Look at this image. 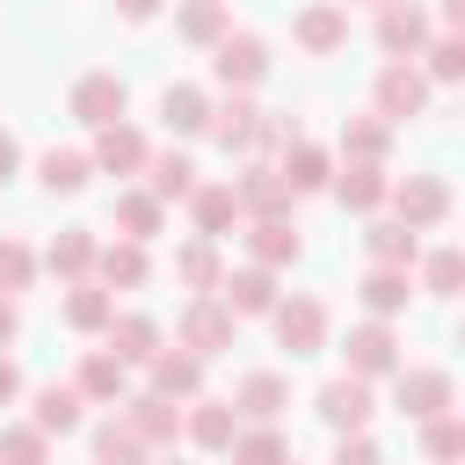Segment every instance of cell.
Instances as JSON below:
<instances>
[{"label": "cell", "instance_id": "obj_15", "mask_svg": "<svg viewBox=\"0 0 465 465\" xmlns=\"http://www.w3.org/2000/svg\"><path fill=\"white\" fill-rule=\"evenodd\" d=\"M116 414L131 421V436H138L145 450H174V436H182V407H174V400H160V392H131Z\"/></svg>", "mask_w": 465, "mask_h": 465}, {"label": "cell", "instance_id": "obj_30", "mask_svg": "<svg viewBox=\"0 0 465 465\" xmlns=\"http://www.w3.org/2000/svg\"><path fill=\"white\" fill-rule=\"evenodd\" d=\"M80 414H87V400L73 385H36L29 392V429H44V436H73Z\"/></svg>", "mask_w": 465, "mask_h": 465}, {"label": "cell", "instance_id": "obj_33", "mask_svg": "<svg viewBox=\"0 0 465 465\" xmlns=\"http://www.w3.org/2000/svg\"><path fill=\"white\" fill-rule=\"evenodd\" d=\"M174 283H189V298L218 291V283H225V254H218V240H182V247H174Z\"/></svg>", "mask_w": 465, "mask_h": 465}, {"label": "cell", "instance_id": "obj_10", "mask_svg": "<svg viewBox=\"0 0 465 465\" xmlns=\"http://www.w3.org/2000/svg\"><path fill=\"white\" fill-rule=\"evenodd\" d=\"M232 203H240V225L247 218H291V189H283V174L269 167V160H247L240 174H232Z\"/></svg>", "mask_w": 465, "mask_h": 465}, {"label": "cell", "instance_id": "obj_47", "mask_svg": "<svg viewBox=\"0 0 465 465\" xmlns=\"http://www.w3.org/2000/svg\"><path fill=\"white\" fill-rule=\"evenodd\" d=\"M334 465H385V450L356 429V436H334Z\"/></svg>", "mask_w": 465, "mask_h": 465}, {"label": "cell", "instance_id": "obj_46", "mask_svg": "<svg viewBox=\"0 0 465 465\" xmlns=\"http://www.w3.org/2000/svg\"><path fill=\"white\" fill-rule=\"evenodd\" d=\"M291 138H305V131H298V116H283V109H262V116H254V145H247V153H283Z\"/></svg>", "mask_w": 465, "mask_h": 465}, {"label": "cell", "instance_id": "obj_36", "mask_svg": "<svg viewBox=\"0 0 465 465\" xmlns=\"http://www.w3.org/2000/svg\"><path fill=\"white\" fill-rule=\"evenodd\" d=\"M225 29H232V7H225V0H182V7H174V36L196 44V51H211Z\"/></svg>", "mask_w": 465, "mask_h": 465}, {"label": "cell", "instance_id": "obj_22", "mask_svg": "<svg viewBox=\"0 0 465 465\" xmlns=\"http://www.w3.org/2000/svg\"><path fill=\"white\" fill-rule=\"evenodd\" d=\"M189 225H196V240H225L232 225H240V203H232V182H196L189 196Z\"/></svg>", "mask_w": 465, "mask_h": 465}, {"label": "cell", "instance_id": "obj_50", "mask_svg": "<svg viewBox=\"0 0 465 465\" xmlns=\"http://www.w3.org/2000/svg\"><path fill=\"white\" fill-rule=\"evenodd\" d=\"M429 22H443V29H458V36H465V0H436V15H429Z\"/></svg>", "mask_w": 465, "mask_h": 465}, {"label": "cell", "instance_id": "obj_9", "mask_svg": "<svg viewBox=\"0 0 465 465\" xmlns=\"http://www.w3.org/2000/svg\"><path fill=\"white\" fill-rule=\"evenodd\" d=\"M407 356H400V334H392V320H363V327H349V341H341V371L349 378H392Z\"/></svg>", "mask_w": 465, "mask_h": 465}, {"label": "cell", "instance_id": "obj_25", "mask_svg": "<svg viewBox=\"0 0 465 465\" xmlns=\"http://www.w3.org/2000/svg\"><path fill=\"white\" fill-rule=\"evenodd\" d=\"M291 407V378L283 371H247L240 385H232V414L240 421H276Z\"/></svg>", "mask_w": 465, "mask_h": 465}, {"label": "cell", "instance_id": "obj_31", "mask_svg": "<svg viewBox=\"0 0 465 465\" xmlns=\"http://www.w3.org/2000/svg\"><path fill=\"white\" fill-rule=\"evenodd\" d=\"M182 436H189L196 450H225V443L240 436V414H232V400H189V414H182Z\"/></svg>", "mask_w": 465, "mask_h": 465}, {"label": "cell", "instance_id": "obj_28", "mask_svg": "<svg viewBox=\"0 0 465 465\" xmlns=\"http://www.w3.org/2000/svg\"><path fill=\"white\" fill-rule=\"evenodd\" d=\"M109 225H116V240H160V225H167V203H153L145 189H116V203H109Z\"/></svg>", "mask_w": 465, "mask_h": 465}, {"label": "cell", "instance_id": "obj_12", "mask_svg": "<svg viewBox=\"0 0 465 465\" xmlns=\"http://www.w3.org/2000/svg\"><path fill=\"white\" fill-rule=\"evenodd\" d=\"M291 44L312 51V58H334V51L349 44V7H341V0H305V7L291 15Z\"/></svg>", "mask_w": 465, "mask_h": 465}, {"label": "cell", "instance_id": "obj_42", "mask_svg": "<svg viewBox=\"0 0 465 465\" xmlns=\"http://www.w3.org/2000/svg\"><path fill=\"white\" fill-rule=\"evenodd\" d=\"M29 283H36V247L15 240V232H0V298H22Z\"/></svg>", "mask_w": 465, "mask_h": 465}, {"label": "cell", "instance_id": "obj_6", "mask_svg": "<svg viewBox=\"0 0 465 465\" xmlns=\"http://www.w3.org/2000/svg\"><path fill=\"white\" fill-rule=\"evenodd\" d=\"M385 203H392V218H400L407 232H436V225L450 218V182H443V174H407V182L385 189Z\"/></svg>", "mask_w": 465, "mask_h": 465}, {"label": "cell", "instance_id": "obj_35", "mask_svg": "<svg viewBox=\"0 0 465 465\" xmlns=\"http://www.w3.org/2000/svg\"><path fill=\"white\" fill-rule=\"evenodd\" d=\"M109 320H116V291H102L94 276L87 283H65V327L73 334H102Z\"/></svg>", "mask_w": 465, "mask_h": 465}, {"label": "cell", "instance_id": "obj_4", "mask_svg": "<svg viewBox=\"0 0 465 465\" xmlns=\"http://www.w3.org/2000/svg\"><path fill=\"white\" fill-rule=\"evenodd\" d=\"M269 327H276V349H291V356H320V349H327V298L291 291V298L269 305Z\"/></svg>", "mask_w": 465, "mask_h": 465}, {"label": "cell", "instance_id": "obj_54", "mask_svg": "<svg viewBox=\"0 0 465 465\" xmlns=\"http://www.w3.org/2000/svg\"><path fill=\"white\" fill-rule=\"evenodd\" d=\"M356 7H378V0H356Z\"/></svg>", "mask_w": 465, "mask_h": 465}, {"label": "cell", "instance_id": "obj_41", "mask_svg": "<svg viewBox=\"0 0 465 465\" xmlns=\"http://www.w3.org/2000/svg\"><path fill=\"white\" fill-rule=\"evenodd\" d=\"M421 458L429 465H458L465 458V421L458 414H429L421 421Z\"/></svg>", "mask_w": 465, "mask_h": 465}, {"label": "cell", "instance_id": "obj_5", "mask_svg": "<svg viewBox=\"0 0 465 465\" xmlns=\"http://www.w3.org/2000/svg\"><path fill=\"white\" fill-rule=\"evenodd\" d=\"M392 407H400L407 421H429V414H450V407H458V385H450V371H436V363H400V371H392Z\"/></svg>", "mask_w": 465, "mask_h": 465}, {"label": "cell", "instance_id": "obj_24", "mask_svg": "<svg viewBox=\"0 0 465 465\" xmlns=\"http://www.w3.org/2000/svg\"><path fill=\"white\" fill-rule=\"evenodd\" d=\"M94 232L87 225H65V232H51V247L36 254V269H51L58 283H87V269H94Z\"/></svg>", "mask_w": 465, "mask_h": 465}, {"label": "cell", "instance_id": "obj_44", "mask_svg": "<svg viewBox=\"0 0 465 465\" xmlns=\"http://www.w3.org/2000/svg\"><path fill=\"white\" fill-rule=\"evenodd\" d=\"M421 58H429L421 80H465V36H458V29H436V36L421 44Z\"/></svg>", "mask_w": 465, "mask_h": 465}, {"label": "cell", "instance_id": "obj_32", "mask_svg": "<svg viewBox=\"0 0 465 465\" xmlns=\"http://www.w3.org/2000/svg\"><path fill=\"white\" fill-rule=\"evenodd\" d=\"M363 254H371L378 269H414V254H421V232H407L400 218H371V225H363Z\"/></svg>", "mask_w": 465, "mask_h": 465}, {"label": "cell", "instance_id": "obj_53", "mask_svg": "<svg viewBox=\"0 0 465 465\" xmlns=\"http://www.w3.org/2000/svg\"><path fill=\"white\" fill-rule=\"evenodd\" d=\"M145 465H182V458H174V450H167V458H145Z\"/></svg>", "mask_w": 465, "mask_h": 465}, {"label": "cell", "instance_id": "obj_48", "mask_svg": "<svg viewBox=\"0 0 465 465\" xmlns=\"http://www.w3.org/2000/svg\"><path fill=\"white\" fill-rule=\"evenodd\" d=\"M15 400H22V363L0 349V407H15Z\"/></svg>", "mask_w": 465, "mask_h": 465}, {"label": "cell", "instance_id": "obj_29", "mask_svg": "<svg viewBox=\"0 0 465 465\" xmlns=\"http://www.w3.org/2000/svg\"><path fill=\"white\" fill-rule=\"evenodd\" d=\"M356 298H363V312H371V320H392V312H407L414 276H407V269H378V262H371V269L356 276Z\"/></svg>", "mask_w": 465, "mask_h": 465}, {"label": "cell", "instance_id": "obj_14", "mask_svg": "<svg viewBox=\"0 0 465 465\" xmlns=\"http://www.w3.org/2000/svg\"><path fill=\"white\" fill-rule=\"evenodd\" d=\"M283 291H276V269H225V283H218V305L232 312V320H269V305H276Z\"/></svg>", "mask_w": 465, "mask_h": 465}, {"label": "cell", "instance_id": "obj_49", "mask_svg": "<svg viewBox=\"0 0 465 465\" xmlns=\"http://www.w3.org/2000/svg\"><path fill=\"white\" fill-rule=\"evenodd\" d=\"M15 174H22V138L0 124V182H15Z\"/></svg>", "mask_w": 465, "mask_h": 465}, {"label": "cell", "instance_id": "obj_1", "mask_svg": "<svg viewBox=\"0 0 465 465\" xmlns=\"http://www.w3.org/2000/svg\"><path fill=\"white\" fill-rule=\"evenodd\" d=\"M232 334H240V320H232V312L218 305V291L189 298V305H182V320H174V349H189L196 363L225 356V349H232Z\"/></svg>", "mask_w": 465, "mask_h": 465}, {"label": "cell", "instance_id": "obj_23", "mask_svg": "<svg viewBox=\"0 0 465 465\" xmlns=\"http://www.w3.org/2000/svg\"><path fill=\"white\" fill-rule=\"evenodd\" d=\"M247 254H254V269H291L305 254L298 218H247Z\"/></svg>", "mask_w": 465, "mask_h": 465}, {"label": "cell", "instance_id": "obj_52", "mask_svg": "<svg viewBox=\"0 0 465 465\" xmlns=\"http://www.w3.org/2000/svg\"><path fill=\"white\" fill-rule=\"evenodd\" d=\"M109 7H116L124 22H153V15H160V0H109Z\"/></svg>", "mask_w": 465, "mask_h": 465}, {"label": "cell", "instance_id": "obj_19", "mask_svg": "<svg viewBox=\"0 0 465 465\" xmlns=\"http://www.w3.org/2000/svg\"><path fill=\"white\" fill-rule=\"evenodd\" d=\"M138 174H145V196H153V203H182V196L196 189V160H189L182 145H153Z\"/></svg>", "mask_w": 465, "mask_h": 465}, {"label": "cell", "instance_id": "obj_39", "mask_svg": "<svg viewBox=\"0 0 465 465\" xmlns=\"http://www.w3.org/2000/svg\"><path fill=\"white\" fill-rule=\"evenodd\" d=\"M87 145H51L44 160H36V182L51 189V196H73V189H87Z\"/></svg>", "mask_w": 465, "mask_h": 465}, {"label": "cell", "instance_id": "obj_21", "mask_svg": "<svg viewBox=\"0 0 465 465\" xmlns=\"http://www.w3.org/2000/svg\"><path fill=\"white\" fill-rule=\"evenodd\" d=\"M269 167L283 174V189H291V196H305V189H327V174H334V153H327V145H312V138H291V145H283Z\"/></svg>", "mask_w": 465, "mask_h": 465}, {"label": "cell", "instance_id": "obj_18", "mask_svg": "<svg viewBox=\"0 0 465 465\" xmlns=\"http://www.w3.org/2000/svg\"><path fill=\"white\" fill-rule=\"evenodd\" d=\"M65 385H73L80 400H102V407H124V400H131V363H116L109 349H87V356H80V371H73Z\"/></svg>", "mask_w": 465, "mask_h": 465}, {"label": "cell", "instance_id": "obj_26", "mask_svg": "<svg viewBox=\"0 0 465 465\" xmlns=\"http://www.w3.org/2000/svg\"><path fill=\"white\" fill-rule=\"evenodd\" d=\"M254 102L247 94H225V102H211V116H203V138L218 145V153H247L254 145Z\"/></svg>", "mask_w": 465, "mask_h": 465}, {"label": "cell", "instance_id": "obj_55", "mask_svg": "<svg viewBox=\"0 0 465 465\" xmlns=\"http://www.w3.org/2000/svg\"><path fill=\"white\" fill-rule=\"evenodd\" d=\"M291 465H298V458H291Z\"/></svg>", "mask_w": 465, "mask_h": 465}, {"label": "cell", "instance_id": "obj_7", "mask_svg": "<svg viewBox=\"0 0 465 465\" xmlns=\"http://www.w3.org/2000/svg\"><path fill=\"white\" fill-rule=\"evenodd\" d=\"M371 36H378V51H385V58H421V44L436 36V22H429V7H421V0H378Z\"/></svg>", "mask_w": 465, "mask_h": 465}, {"label": "cell", "instance_id": "obj_17", "mask_svg": "<svg viewBox=\"0 0 465 465\" xmlns=\"http://www.w3.org/2000/svg\"><path fill=\"white\" fill-rule=\"evenodd\" d=\"M145 378H153L145 392H160V400H203V363H196L189 349H167V341H160V349L145 356Z\"/></svg>", "mask_w": 465, "mask_h": 465}, {"label": "cell", "instance_id": "obj_16", "mask_svg": "<svg viewBox=\"0 0 465 465\" xmlns=\"http://www.w3.org/2000/svg\"><path fill=\"white\" fill-rule=\"evenodd\" d=\"M87 276H94L102 291H145V276H153V254H145L138 240H102Z\"/></svg>", "mask_w": 465, "mask_h": 465}, {"label": "cell", "instance_id": "obj_13", "mask_svg": "<svg viewBox=\"0 0 465 465\" xmlns=\"http://www.w3.org/2000/svg\"><path fill=\"white\" fill-rule=\"evenodd\" d=\"M145 153H153V138L124 116V124H102V131H94L87 167H94V174H138V167H145Z\"/></svg>", "mask_w": 465, "mask_h": 465}, {"label": "cell", "instance_id": "obj_8", "mask_svg": "<svg viewBox=\"0 0 465 465\" xmlns=\"http://www.w3.org/2000/svg\"><path fill=\"white\" fill-rule=\"evenodd\" d=\"M65 109L87 124V131H102V124H124V109H131V87H124V73H80L73 87H65Z\"/></svg>", "mask_w": 465, "mask_h": 465}, {"label": "cell", "instance_id": "obj_37", "mask_svg": "<svg viewBox=\"0 0 465 465\" xmlns=\"http://www.w3.org/2000/svg\"><path fill=\"white\" fill-rule=\"evenodd\" d=\"M334 153L356 160V167H385V153H392V124H378V116H349Z\"/></svg>", "mask_w": 465, "mask_h": 465}, {"label": "cell", "instance_id": "obj_2", "mask_svg": "<svg viewBox=\"0 0 465 465\" xmlns=\"http://www.w3.org/2000/svg\"><path fill=\"white\" fill-rule=\"evenodd\" d=\"M211 80H218L225 94L262 87V80H269V44H262L254 29H225V36L211 44Z\"/></svg>", "mask_w": 465, "mask_h": 465}, {"label": "cell", "instance_id": "obj_27", "mask_svg": "<svg viewBox=\"0 0 465 465\" xmlns=\"http://www.w3.org/2000/svg\"><path fill=\"white\" fill-rule=\"evenodd\" d=\"M203 116H211V94H203L196 80H167V87H160V124H167L174 138H203Z\"/></svg>", "mask_w": 465, "mask_h": 465}, {"label": "cell", "instance_id": "obj_51", "mask_svg": "<svg viewBox=\"0 0 465 465\" xmlns=\"http://www.w3.org/2000/svg\"><path fill=\"white\" fill-rule=\"evenodd\" d=\"M15 334H22V305H15V298H0V349H7Z\"/></svg>", "mask_w": 465, "mask_h": 465}, {"label": "cell", "instance_id": "obj_45", "mask_svg": "<svg viewBox=\"0 0 465 465\" xmlns=\"http://www.w3.org/2000/svg\"><path fill=\"white\" fill-rule=\"evenodd\" d=\"M0 465H51V436H44V429H29V421L0 429Z\"/></svg>", "mask_w": 465, "mask_h": 465}, {"label": "cell", "instance_id": "obj_40", "mask_svg": "<svg viewBox=\"0 0 465 465\" xmlns=\"http://www.w3.org/2000/svg\"><path fill=\"white\" fill-rule=\"evenodd\" d=\"M153 450L131 436V421L124 414H109V421H94V465H145Z\"/></svg>", "mask_w": 465, "mask_h": 465}, {"label": "cell", "instance_id": "obj_11", "mask_svg": "<svg viewBox=\"0 0 465 465\" xmlns=\"http://www.w3.org/2000/svg\"><path fill=\"white\" fill-rule=\"evenodd\" d=\"M312 407H320V421H327L334 436H356V429L378 414V400H371V378H349V371H334V378L320 385V400H312Z\"/></svg>", "mask_w": 465, "mask_h": 465}, {"label": "cell", "instance_id": "obj_20", "mask_svg": "<svg viewBox=\"0 0 465 465\" xmlns=\"http://www.w3.org/2000/svg\"><path fill=\"white\" fill-rule=\"evenodd\" d=\"M327 189H334V203H341V211H356V218H378V203H385L392 174H385V167H356V160H341V167L327 174Z\"/></svg>", "mask_w": 465, "mask_h": 465}, {"label": "cell", "instance_id": "obj_3", "mask_svg": "<svg viewBox=\"0 0 465 465\" xmlns=\"http://www.w3.org/2000/svg\"><path fill=\"white\" fill-rule=\"evenodd\" d=\"M421 109H429L421 65H414V58H385L378 80H371V116H378V124H407V116H421Z\"/></svg>", "mask_w": 465, "mask_h": 465}, {"label": "cell", "instance_id": "obj_34", "mask_svg": "<svg viewBox=\"0 0 465 465\" xmlns=\"http://www.w3.org/2000/svg\"><path fill=\"white\" fill-rule=\"evenodd\" d=\"M102 341H109L116 363H145V356L160 349V320H153V312H116V320L102 327Z\"/></svg>", "mask_w": 465, "mask_h": 465}, {"label": "cell", "instance_id": "obj_38", "mask_svg": "<svg viewBox=\"0 0 465 465\" xmlns=\"http://www.w3.org/2000/svg\"><path fill=\"white\" fill-rule=\"evenodd\" d=\"M225 458H232V465H291V443H283L276 421H247V429L225 443Z\"/></svg>", "mask_w": 465, "mask_h": 465}, {"label": "cell", "instance_id": "obj_43", "mask_svg": "<svg viewBox=\"0 0 465 465\" xmlns=\"http://www.w3.org/2000/svg\"><path fill=\"white\" fill-rule=\"evenodd\" d=\"M421 262V291L429 298H458V283H465V254L458 247H436V254H414Z\"/></svg>", "mask_w": 465, "mask_h": 465}]
</instances>
